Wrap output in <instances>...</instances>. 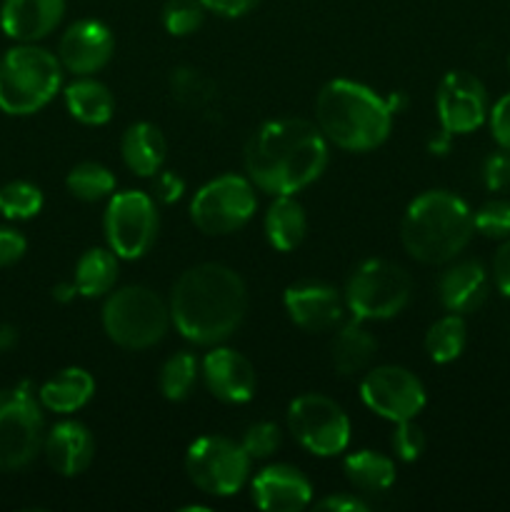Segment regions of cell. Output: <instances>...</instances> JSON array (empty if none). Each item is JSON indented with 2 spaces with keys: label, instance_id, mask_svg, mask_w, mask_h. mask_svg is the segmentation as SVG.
<instances>
[{
  "label": "cell",
  "instance_id": "cell-1",
  "mask_svg": "<svg viewBox=\"0 0 510 512\" xmlns=\"http://www.w3.org/2000/svg\"><path fill=\"white\" fill-rule=\"evenodd\" d=\"M328 138L318 123L280 118L263 123L243 150L250 183L268 195H295L328 168Z\"/></svg>",
  "mask_w": 510,
  "mask_h": 512
},
{
  "label": "cell",
  "instance_id": "cell-2",
  "mask_svg": "<svg viewBox=\"0 0 510 512\" xmlns=\"http://www.w3.org/2000/svg\"><path fill=\"white\" fill-rule=\"evenodd\" d=\"M245 310L248 290L228 265H193L170 290V320L185 340L205 348L225 343L240 328Z\"/></svg>",
  "mask_w": 510,
  "mask_h": 512
},
{
  "label": "cell",
  "instance_id": "cell-3",
  "mask_svg": "<svg viewBox=\"0 0 510 512\" xmlns=\"http://www.w3.org/2000/svg\"><path fill=\"white\" fill-rule=\"evenodd\" d=\"M388 98L363 83L335 78L315 98V123L328 143L348 153H368L388 140L393 128Z\"/></svg>",
  "mask_w": 510,
  "mask_h": 512
},
{
  "label": "cell",
  "instance_id": "cell-4",
  "mask_svg": "<svg viewBox=\"0 0 510 512\" xmlns=\"http://www.w3.org/2000/svg\"><path fill=\"white\" fill-rule=\"evenodd\" d=\"M475 233L473 210L450 190H425L410 200L400 223L405 253L425 265H445L468 248Z\"/></svg>",
  "mask_w": 510,
  "mask_h": 512
},
{
  "label": "cell",
  "instance_id": "cell-5",
  "mask_svg": "<svg viewBox=\"0 0 510 512\" xmlns=\"http://www.w3.org/2000/svg\"><path fill=\"white\" fill-rule=\"evenodd\" d=\"M63 85V65L50 50L20 43L0 58V110L33 115L43 110Z\"/></svg>",
  "mask_w": 510,
  "mask_h": 512
},
{
  "label": "cell",
  "instance_id": "cell-6",
  "mask_svg": "<svg viewBox=\"0 0 510 512\" xmlns=\"http://www.w3.org/2000/svg\"><path fill=\"white\" fill-rule=\"evenodd\" d=\"M103 330L118 348L148 350L170 328V305L145 285H125L108 295L103 305Z\"/></svg>",
  "mask_w": 510,
  "mask_h": 512
},
{
  "label": "cell",
  "instance_id": "cell-7",
  "mask_svg": "<svg viewBox=\"0 0 510 512\" xmlns=\"http://www.w3.org/2000/svg\"><path fill=\"white\" fill-rule=\"evenodd\" d=\"M413 295V280L400 265L383 258L363 260L345 283V308L353 318L373 323L390 320L405 310Z\"/></svg>",
  "mask_w": 510,
  "mask_h": 512
},
{
  "label": "cell",
  "instance_id": "cell-8",
  "mask_svg": "<svg viewBox=\"0 0 510 512\" xmlns=\"http://www.w3.org/2000/svg\"><path fill=\"white\" fill-rule=\"evenodd\" d=\"M43 405L33 385L0 390V470H20L43 450Z\"/></svg>",
  "mask_w": 510,
  "mask_h": 512
},
{
  "label": "cell",
  "instance_id": "cell-9",
  "mask_svg": "<svg viewBox=\"0 0 510 512\" xmlns=\"http://www.w3.org/2000/svg\"><path fill=\"white\" fill-rule=\"evenodd\" d=\"M255 210V185L250 178L235 173L208 180L190 200V220L203 235L235 233L253 220Z\"/></svg>",
  "mask_w": 510,
  "mask_h": 512
},
{
  "label": "cell",
  "instance_id": "cell-10",
  "mask_svg": "<svg viewBox=\"0 0 510 512\" xmlns=\"http://www.w3.org/2000/svg\"><path fill=\"white\" fill-rule=\"evenodd\" d=\"M250 458L245 448L225 435H203L185 453V473L190 483L215 498L240 493L250 478Z\"/></svg>",
  "mask_w": 510,
  "mask_h": 512
},
{
  "label": "cell",
  "instance_id": "cell-11",
  "mask_svg": "<svg viewBox=\"0 0 510 512\" xmlns=\"http://www.w3.org/2000/svg\"><path fill=\"white\" fill-rule=\"evenodd\" d=\"M108 248L120 260H138L158 238V208L153 195L143 190H123L108 198L103 215Z\"/></svg>",
  "mask_w": 510,
  "mask_h": 512
},
{
  "label": "cell",
  "instance_id": "cell-12",
  "mask_svg": "<svg viewBox=\"0 0 510 512\" xmlns=\"http://www.w3.org/2000/svg\"><path fill=\"white\" fill-rule=\"evenodd\" d=\"M288 430L318 458H335L350 445L348 413L333 398L320 393L298 395L288 405Z\"/></svg>",
  "mask_w": 510,
  "mask_h": 512
},
{
  "label": "cell",
  "instance_id": "cell-13",
  "mask_svg": "<svg viewBox=\"0 0 510 512\" xmlns=\"http://www.w3.org/2000/svg\"><path fill=\"white\" fill-rule=\"evenodd\" d=\"M360 400L370 413L395 425L418 418L428 403V395L418 375L410 373L408 368L378 365V368H370L360 380Z\"/></svg>",
  "mask_w": 510,
  "mask_h": 512
},
{
  "label": "cell",
  "instance_id": "cell-14",
  "mask_svg": "<svg viewBox=\"0 0 510 512\" xmlns=\"http://www.w3.org/2000/svg\"><path fill=\"white\" fill-rule=\"evenodd\" d=\"M435 110L445 133H473L488 120V90L468 70H450L438 85Z\"/></svg>",
  "mask_w": 510,
  "mask_h": 512
},
{
  "label": "cell",
  "instance_id": "cell-15",
  "mask_svg": "<svg viewBox=\"0 0 510 512\" xmlns=\"http://www.w3.org/2000/svg\"><path fill=\"white\" fill-rule=\"evenodd\" d=\"M115 50L113 33L100 20H78L63 33L58 45V60L68 73L93 75L110 63Z\"/></svg>",
  "mask_w": 510,
  "mask_h": 512
},
{
  "label": "cell",
  "instance_id": "cell-16",
  "mask_svg": "<svg viewBox=\"0 0 510 512\" xmlns=\"http://www.w3.org/2000/svg\"><path fill=\"white\" fill-rule=\"evenodd\" d=\"M200 373H203L205 388L220 403L243 405L253 400L258 378H255V368L250 365V360L238 350L213 345V350L200 363Z\"/></svg>",
  "mask_w": 510,
  "mask_h": 512
},
{
  "label": "cell",
  "instance_id": "cell-17",
  "mask_svg": "<svg viewBox=\"0 0 510 512\" xmlns=\"http://www.w3.org/2000/svg\"><path fill=\"white\" fill-rule=\"evenodd\" d=\"M250 495L263 512H300L313 503V485L293 465L275 463L250 480Z\"/></svg>",
  "mask_w": 510,
  "mask_h": 512
},
{
  "label": "cell",
  "instance_id": "cell-18",
  "mask_svg": "<svg viewBox=\"0 0 510 512\" xmlns=\"http://www.w3.org/2000/svg\"><path fill=\"white\" fill-rule=\"evenodd\" d=\"M288 318L305 333H325L343 320L345 300L333 285L298 283L290 285L283 295Z\"/></svg>",
  "mask_w": 510,
  "mask_h": 512
},
{
  "label": "cell",
  "instance_id": "cell-19",
  "mask_svg": "<svg viewBox=\"0 0 510 512\" xmlns=\"http://www.w3.org/2000/svg\"><path fill=\"white\" fill-rule=\"evenodd\" d=\"M48 465L63 478H75L85 473L95 458L93 433L78 420H63L53 425L43 440Z\"/></svg>",
  "mask_w": 510,
  "mask_h": 512
},
{
  "label": "cell",
  "instance_id": "cell-20",
  "mask_svg": "<svg viewBox=\"0 0 510 512\" xmlns=\"http://www.w3.org/2000/svg\"><path fill=\"white\" fill-rule=\"evenodd\" d=\"M65 0H5L0 8V28L18 43H35L58 28Z\"/></svg>",
  "mask_w": 510,
  "mask_h": 512
},
{
  "label": "cell",
  "instance_id": "cell-21",
  "mask_svg": "<svg viewBox=\"0 0 510 512\" xmlns=\"http://www.w3.org/2000/svg\"><path fill=\"white\" fill-rule=\"evenodd\" d=\"M438 298L448 313H475L488 298V273L478 260H460L440 275Z\"/></svg>",
  "mask_w": 510,
  "mask_h": 512
},
{
  "label": "cell",
  "instance_id": "cell-22",
  "mask_svg": "<svg viewBox=\"0 0 510 512\" xmlns=\"http://www.w3.org/2000/svg\"><path fill=\"white\" fill-rule=\"evenodd\" d=\"M120 155L130 173L138 178H155L163 170L168 143L158 125L140 120V123L128 125L120 138Z\"/></svg>",
  "mask_w": 510,
  "mask_h": 512
},
{
  "label": "cell",
  "instance_id": "cell-23",
  "mask_svg": "<svg viewBox=\"0 0 510 512\" xmlns=\"http://www.w3.org/2000/svg\"><path fill=\"white\" fill-rule=\"evenodd\" d=\"M95 395V380L85 368H65L40 385L38 400L45 410L70 415L85 408Z\"/></svg>",
  "mask_w": 510,
  "mask_h": 512
},
{
  "label": "cell",
  "instance_id": "cell-24",
  "mask_svg": "<svg viewBox=\"0 0 510 512\" xmlns=\"http://www.w3.org/2000/svg\"><path fill=\"white\" fill-rule=\"evenodd\" d=\"M375 350H378V340L365 328V320L353 318L350 323L340 325V330L335 333L333 345H330V360L340 375H355L368 368Z\"/></svg>",
  "mask_w": 510,
  "mask_h": 512
},
{
  "label": "cell",
  "instance_id": "cell-25",
  "mask_svg": "<svg viewBox=\"0 0 510 512\" xmlns=\"http://www.w3.org/2000/svg\"><path fill=\"white\" fill-rule=\"evenodd\" d=\"M263 230L275 250H280V253L295 250L308 233V218H305L303 205L293 195H275L268 213H265Z\"/></svg>",
  "mask_w": 510,
  "mask_h": 512
},
{
  "label": "cell",
  "instance_id": "cell-26",
  "mask_svg": "<svg viewBox=\"0 0 510 512\" xmlns=\"http://www.w3.org/2000/svg\"><path fill=\"white\" fill-rule=\"evenodd\" d=\"M65 105L68 113L83 125H105L115 113V98L108 85L90 75H80L65 88Z\"/></svg>",
  "mask_w": 510,
  "mask_h": 512
},
{
  "label": "cell",
  "instance_id": "cell-27",
  "mask_svg": "<svg viewBox=\"0 0 510 512\" xmlns=\"http://www.w3.org/2000/svg\"><path fill=\"white\" fill-rule=\"evenodd\" d=\"M118 255L110 248H90L75 263L73 283L83 298H100L118 283Z\"/></svg>",
  "mask_w": 510,
  "mask_h": 512
},
{
  "label": "cell",
  "instance_id": "cell-28",
  "mask_svg": "<svg viewBox=\"0 0 510 512\" xmlns=\"http://www.w3.org/2000/svg\"><path fill=\"white\" fill-rule=\"evenodd\" d=\"M345 478L350 480L353 488H358L360 493L368 495H380L385 490L393 488L395 483V463L393 458L383 453H375V450H358V453H350L343 460Z\"/></svg>",
  "mask_w": 510,
  "mask_h": 512
},
{
  "label": "cell",
  "instance_id": "cell-29",
  "mask_svg": "<svg viewBox=\"0 0 510 512\" xmlns=\"http://www.w3.org/2000/svg\"><path fill=\"white\" fill-rule=\"evenodd\" d=\"M465 343H468V328H465L463 315L450 313L435 320L425 333V353L433 363L448 365L463 355Z\"/></svg>",
  "mask_w": 510,
  "mask_h": 512
},
{
  "label": "cell",
  "instance_id": "cell-30",
  "mask_svg": "<svg viewBox=\"0 0 510 512\" xmlns=\"http://www.w3.org/2000/svg\"><path fill=\"white\" fill-rule=\"evenodd\" d=\"M168 88L175 103L188 110H205L218 98L215 80L208 78L203 70L193 68V65H180V68L170 70Z\"/></svg>",
  "mask_w": 510,
  "mask_h": 512
},
{
  "label": "cell",
  "instance_id": "cell-31",
  "mask_svg": "<svg viewBox=\"0 0 510 512\" xmlns=\"http://www.w3.org/2000/svg\"><path fill=\"white\" fill-rule=\"evenodd\" d=\"M115 175L113 170L105 168V165L93 163V160H85L78 163L65 178V188L73 198L83 200V203H98V200L110 198L115 193Z\"/></svg>",
  "mask_w": 510,
  "mask_h": 512
},
{
  "label": "cell",
  "instance_id": "cell-32",
  "mask_svg": "<svg viewBox=\"0 0 510 512\" xmlns=\"http://www.w3.org/2000/svg\"><path fill=\"white\" fill-rule=\"evenodd\" d=\"M198 373L200 363L195 360L193 353H185L183 350V353L170 355L158 375V385L163 398L170 400V403H180V400L188 398V395L193 393L195 383H198Z\"/></svg>",
  "mask_w": 510,
  "mask_h": 512
},
{
  "label": "cell",
  "instance_id": "cell-33",
  "mask_svg": "<svg viewBox=\"0 0 510 512\" xmlns=\"http://www.w3.org/2000/svg\"><path fill=\"white\" fill-rule=\"evenodd\" d=\"M43 210V193L38 185L13 180L0 188V213L8 220H30Z\"/></svg>",
  "mask_w": 510,
  "mask_h": 512
},
{
  "label": "cell",
  "instance_id": "cell-34",
  "mask_svg": "<svg viewBox=\"0 0 510 512\" xmlns=\"http://www.w3.org/2000/svg\"><path fill=\"white\" fill-rule=\"evenodd\" d=\"M205 8L200 0H168L163 8V25L175 38L195 33L203 25Z\"/></svg>",
  "mask_w": 510,
  "mask_h": 512
},
{
  "label": "cell",
  "instance_id": "cell-35",
  "mask_svg": "<svg viewBox=\"0 0 510 512\" xmlns=\"http://www.w3.org/2000/svg\"><path fill=\"white\" fill-rule=\"evenodd\" d=\"M475 233L485 235V238L505 240L510 238V200L495 198L480 205L473 213Z\"/></svg>",
  "mask_w": 510,
  "mask_h": 512
},
{
  "label": "cell",
  "instance_id": "cell-36",
  "mask_svg": "<svg viewBox=\"0 0 510 512\" xmlns=\"http://www.w3.org/2000/svg\"><path fill=\"white\" fill-rule=\"evenodd\" d=\"M240 445L253 460H265L280 448V428L270 420H260L245 428Z\"/></svg>",
  "mask_w": 510,
  "mask_h": 512
},
{
  "label": "cell",
  "instance_id": "cell-37",
  "mask_svg": "<svg viewBox=\"0 0 510 512\" xmlns=\"http://www.w3.org/2000/svg\"><path fill=\"white\" fill-rule=\"evenodd\" d=\"M390 448L395 458L403 463H415L425 450V433L415 425V420H403L395 423L393 435H390Z\"/></svg>",
  "mask_w": 510,
  "mask_h": 512
},
{
  "label": "cell",
  "instance_id": "cell-38",
  "mask_svg": "<svg viewBox=\"0 0 510 512\" xmlns=\"http://www.w3.org/2000/svg\"><path fill=\"white\" fill-rule=\"evenodd\" d=\"M483 183L485 188L498 193L510 188V153L500 148L498 153H490L483 163Z\"/></svg>",
  "mask_w": 510,
  "mask_h": 512
},
{
  "label": "cell",
  "instance_id": "cell-39",
  "mask_svg": "<svg viewBox=\"0 0 510 512\" xmlns=\"http://www.w3.org/2000/svg\"><path fill=\"white\" fill-rule=\"evenodd\" d=\"M490 133H493L495 143L510 153V93H505L498 103L490 108Z\"/></svg>",
  "mask_w": 510,
  "mask_h": 512
},
{
  "label": "cell",
  "instance_id": "cell-40",
  "mask_svg": "<svg viewBox=\"0 0 510 512\" xmlns=\"http://www.w3.org/2000/svg\"><path fill=\"white\" fill-rule=\"evenodd\" d=\"M185 180L175 170H160L153 180V198L163 205H173L183 198Z\"/></svg>",
  "mask_w": 510,
  "mask_h": 512
},
{
  "label": "cell",
  "instance_id": "cell-41",
  "mask_svg": "<svg viewBox=\"0 0 510 512\" xmlns=\"http://www.w3.org/2000/svg\"><path fill=\"white\" fill-rule=\"evenodd\" d=\"M25 243L23 235L13 228H0V268H8V265L18 263L25 255Z\"/></svg>",
  "mask_w": 510,
  "mask_h": 512
},
{
  "label": "cell",
  "instance_id": "cell-42",
  "mask_svg": "<svg viewBox=\"0 0 510 512\" xmlns=\"http://www.w3.org/2000/svg\"><path fill=\"white\" fill-rule=\"evenodd\" d=\"M208 13L220 15V18H240V15L250 13L260 0H200Z\"/></svg>",
  "mask_w": 510,
  "mask_h": 512
},
{
  "label": "cell",
  "instance_id": "cell-43",
  "mask_svg": "<svg viewBox=\"0 0 510 512\" xmlns=\"http://www.w3.org/2000/svg\"><path fill=\"white\" fill-rule=\"evenodd\" d=\"M493 278L500 293L510 298V238L503 240L493 258Z\"/></svg>",
  "mask_w": 510,
  "mask_h": 512
},
{
  "label": "cell",
  "instance_id": "cell-44",
  "mask_svg": "<svg viewBox=\"0 0 510 512\" xmlns=\"http://www.w3.org/2000/svg\"><path fill=\"white\" fill-rule=\"evenodd\" d=\"M318 510H330V512H368V503L358 498V495L340 493V495H328L320 503H315Z\"/></svg>",
  "mask_w": 510,
  "mask_h": 512
},
{
  "label": "cell",
  "instance_id": "cell-45",
  "mask_svg": "<svg viewBox=\"0 0 510 512\" xmlns=\"http://www.w3.org/2000/svg\"><path fill=\"white\" fill-rule=\"evenodd\" d=\"M450 138H453V135L450 133H445L443 128L438 130V133H433L430 135V140H428V150L433 155H445L450 150Z\"/></svg>",
  "mask_w": 510,
  "mask_h": 512
},
{
  "label": "cell",
  "instance_id": "cell-46",
  "mask_svg": "<svg viewBox=\"0 0 510 512\" xmlns=\"http://www.w3.org/2000/svg\"><path fill=\"white\" fill-rule=\"evenodd\" d=\"M75 295H80L75 283H60L53 288V298L58 300V303H70V300H75Z\"/></svg>",
  "mask_w": 510,
  "mask_h": 512
},
{
  "label": "cell",
  "instance_id": "cell-47",
  "mask_svg": "<svg viewBox=\"0 0 510 512\" xmlns=\"http://www.w3.org/2000/svg\"><path fill=\"white\" fill-rule=\"evenodd\" d=\"M15 340H18V330H15L13 325H0V353L13 348Z\"/></svg>",
  "mask_w": 510,
  "mask_h": 512
},
{
  "label": "cell",
  "instance_id": "cell-48",
  "mask_svg": "<svg viewBox=\"0 0 510 512\" xmlns=\"http://www.w3.org/2000/svg\"><path fill=\"white\" fill-rule=\"evenodd\" d=\"M508 65H510V60H508Z\"/></svg>",
  "mask_w": 510,
  "mask_h": 512
}]
</instances>
